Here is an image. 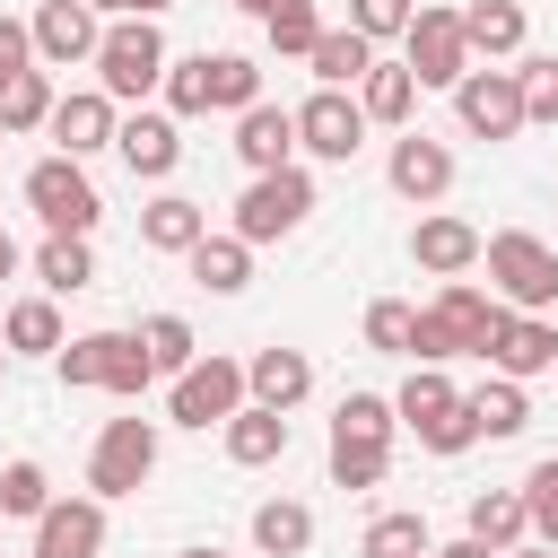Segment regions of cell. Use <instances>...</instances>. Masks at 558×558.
<instances>
[{"label":"cell","mask_w":558,"mask_h":558,"mask_svg":"<svg viewBox=\"0 0 558 558\" xmlns=\"http://www.w3.org/2000/svg\"><path fill=\"white\" fill-rule=\"evenodd\" d=\"M445 410H462V392L445 384V366H418V375H410V384L392 392V418H410V436H427V427H436Z\"/></svg>","instance_id":"obj_30"},{"label":"cell","mask_w":558,"mask_h":558,"mask_svg":"<svg viewBox=\"0 0 558 558\" xmlns=\"http://www.w3.org/2000/svg\"><path fill=\"white\" fill-rule=\"evenodd\" d=\"M427 558H497V549H480V541L462 532V541H445V549H427Z\"/></svg>","instance_id":"obj_48"},{"label":"cell","mask_w":558,"mask_h":558,"mask_svg":"<svg viewBox=\"0 0 558 558\" xmlns=\"http://www.w3.org/2000/svg\"><path fill=\"white\" fill-rule=\"evenodd\" d=\"M506 558H558V549H541V541H523V549H506Z\"/></svg>","instance_id":"obj_51"},{"label":"cell","mask_w":558,"mask_h":558,"mask_svg":"<svg viewBox=\"0 0 558 558\" xmlns=\"http://www.w3.org/2000/svg\"><path fill=\"white\" fill-rule=\"evenodd\" d=\"M279 453H288V418H279V410H262V401H244V410L227 418V462L262 471V462H279Z\"/></svg>","instance_id":"obj_23"},{"label":"cell","mask_w":558,"mask_h":558,"mask_svg":"<svg viewBox=\"0 0 558 558\" xmlns=\"http://www.w3.org/2000/svg\"><path fill=\"white\" fill-rule=\"evenodd\" d=\"M26 201H35V218H44L52 235H87V227L105 218V201H96V183H87L78 157H44V166L26 174Z\"/></svg>","instance_id":"obj_5"},{"label":"cell","mask_w":558,"mask_h":558,"mask_svg":"<svg viewBox=\"0 0 558 558\" xmlns=\"http://www.w3.org/2000/svg\"><path fill=\"white\" fill-rule=\"evenodd\" d=\"M0 375H9V349H0Z\"/></svg>","instance_id":"obj_55"},{"label":"cell","mask_w":558,"mask_h":558,"mask_svg":"<svg viewBox=\"0 0 558 558\" xmlns=\"http://www.w3.org/2000/svg\"><path fill=\"white\" fill-rule=\"evenodd\" d=\"M514 87H523V122H558V52H532Z\"/></svg>","instance_id":"obj_41"},{"label":"cell","mask_w":558,"mask_h":558,"mask_svg":"<svg viewBox=\"0 0 558 558\" xmlns=\"http://www.w3.org/2000/svg\"><path fill=\"white\" fill-rule=\"evenodd\" d=\"M471 541H480V549H497V558H506V549H523V541H532L523 488H480V497H471Z\"/></svg>","instance_id":"obj_22"},{"label":"cell","mask_w":558,"mask_h":558,"mask_svg":"<svg viewBox=\"0 0 558 558\" xmlns=\"http://www.w3.org/2000/svg\"><path fill=\"white\" fill-rule=\"evenodd\" d=\"M183 558H227V549H183Z\"/></svg>","instance_id":"obj_54"},{"label":"cell","mask_w":558,"mask_h":558,"mask_svg":"<svg viewBox=\"0 0 558 558\" xmlns=\"http://www.w3.org/2000/svg\"><path fill=\"white\" fill-rule=\"evenodd\" d=\"M262 26H270V52H296V61L323 44V17H314V0H270V17H262Z\"/></svg>","instance_id":"obj_38"},{"label":"cell","mask_w":558,"mask_h":558,"mask_svg":"<svg viewBox=\"0 0 558 558\" xmlns=\"http://www.w3.org/2000/svg\"><path fill=\"white\" fill-rule=\"evenodd\" d=\"M157 471V418H113L87 453V488L96 497H140V480Z\"/></svg>","instance_id":"obj_7"},{"label":"cell","mask_w":558,"mask_h":558,"mask_svg":"<svg viewBox=\"0 0 558 558\" xmlns=\"http://www.w3.org/2000/svg\"><path fill=\"white\" fill-rule=\"evenodd\" d=\"M35 122H52V78L44 70H17L0 87V131H35Z\"/></svg>","instance_id":"obj_36"},{"label":"cell","mask_w":558,"mask_h":558,"mask_svg":"<svg viewBox=\"0 0 558 558\" xmlns=\"http://www.w3.org/2000/svg\"><path fill=\"white\" fill-rule=\"evenodd\" d=\"M235 9H253V17H270V0H235Z\"/></svg>","instance_id":"obj_53"},{"label":"cell","mask_w":558,"mask_h":558,"mask_svg":"<svg viewBox=\"0 0 558 558\" xmlns=\"http://www.w3.org/2000/svg\"><path fill=\"white\" fill-rule=\"evenodd\" d=\"M0 349L61 357V314H52V296H17V305H9V323H0Z\"/></svg>","instance_id":"obj_29"},{"label":"cell","mask_w":558,"mask_h":558,"mask_svg":"<svg viewBox=\"0 0 558 558\" xmlns=\"http://www.w3.org/2000/svg\"><path fill=\"white\" fill-rule=\"evenodd\" d=\"M35 279H44L52 296H78V288H96V253H87V235H44V253H35Z\"/></svg>","instance_id":"obj_28"},{"label":"cell","mask_w":558,"mask_h":558,"mask_svg":"<svg viewBox=\"0 0 558 558\" xmlns=\"http://www.w3.org/2000/svg\"><path fill=\"white\" fill-rule=\"evenodd\" d=\"M305 392H314V357H305V349H253V357H244V401H262V410L288 418Z\"/></svg>","instance_id":"obj_15"},{"label":"cell","mask_w":558,"mask_h":558,"mask_svg":"<svg viewBox=\"0 0 558 558\" xmlns=\"http://www.w3.org/2000/svg\"><path fill=\"white\" fill-rule=\"evenodd\" d=\"M148 375H157V366H148L140 331H78V340H61V384H105V392L140 401Z\"/></svg>","instance_id":"obj_2"},{"label":"cell","mask_w":558,"mask_h":558,"mask_svg":"<svg viewBox=\"0 0 558 558\" xmlns=\"http://www.w3.org/2000/svg\"><path fill=\"white\" fill-rule=\"evenodd\" d=\"M113 148H122V166L131 174H174V157H183V131H174V113H131V122H113Z\"/></svg>","instance_id":"obj_20"},{"label":"cell","mask_w":558,"mask_h":558,"mask_svg":"<svg viewBox=\"0 0 558 558\" xmlns=\"http://www.w3.org/2000/svg\"><path fill=\"white\" fill-rule=\"evenodd\" d=\"M384 174H392V192H401V201H436V192L453 183V148H445V140H427V131H401Z\"/></svg>","instance_id":"obj_18"},{"label":"cell","mask_w":558,"mask_h":558,"mask_svg":"<svg viewBox=\"0 0 558 558\" xmlns=\"http://www.w3.org/2000/svg\"><path fill=\"white\" fill-rule=\"evenodd\" d=\"M410 262H418V270H436V279H462V270L480 262V227L436 209V218H418V227H410Z\"/></svg>","instance_id":"obj_19"},{"label":"cell","mask_w":558,"mask_h":558,"mask_svg":"<svg viewBox=\"0 0 558 558\" xmlns=\"http://www.w3.org/2000/svg\"><path fill=\"white\" fill-rule=\"evenodd\" d=\"M497 314H506V305H497V296H480L471 279H445V296L427 305V323L445 331V349H453V357H480V349H488V331H497Z\"/></svg>","instance_id":"obj_14"},{"label":"cell","mask_w":558,"mask_h":558,"mask_svg":"<svg viewBox=\"0 0 558 558\" xmlns=\"http://www.w3.org/2000/svg\"><path fill=\"white\" fill-rule=\"evenodd\" d=\"M410 105H418V78H410L401 61H375V70L357 78V113H366V122H410Z\"/></svg>","instance_id":"obj_27"},{"label":"cell","mask_w":558,"mask_h":558,"mask_svg":"<svg viewBox=\"0 0 558 558\" xmlns=\"http://www.w3.org/2000/svg\"><path fill=\"white\" fill-rule=\"evenodd\" d=\"M305 209H314V174H305V166L253 174V183H244V201H235V235H244V244H279V235H296V227H305Z\"/></svg>","instance_id":"obj_4"},{"label":"cell","mask_w":558,"mask_h":558,"mask_svg":"<svg viewBox=\"0 0 558 558\" xmlns=\"http://www.w3.org/2000/svg\"><path fill=\"white\" fill-rule=\"evenodd\" d=\"M296 148L349 166V157L366 148V113H357V96H349V87H314V96L296 105Z\"/></svg>","instance_id":"obj_9"},{"label":"cell","mask_w":558,"mask_h":558,"mask_svg":"<svg viewBox=\"0 0 558 558\" xmlns=\"http://www.w3.org/2000/svg\"><path fill=\"white\" fill-rule=\"evenodd\" d=\"M157 9H174V0H131V17H157Z\"/></svg>","instance_id":"obj_49"},{"label":"cell","mask_w":558,"mask_h":558,"mask_svg":"<svg viewBox=\"0 0 558 558\" xmlns=\"http://www.w3.org/2000/svg\"><path fill=\"white\" fill-rule=\"evenodd\" d=\"M52 140H61V157H96V148H113V96H105V87L52 96Z\"/></svg>","instance_id":"obj_17"},{"label":"cell","mask_w":558,"mask_h":558,"mask_svg":"<svg viewBox=\"0 0 558 558\" xmlns=\"http://www.w3.org/2000/svg\"><path fill=\"white\" fill-rule=\"evenodd\" d=\"M410 323H418V305H401V296H375V305H366V349H392V357H410Z\"/></svg>","instance_id":"obj_42"},{"label":"cell","mask_w":558,"mask_h":558,"mask_svg":"<svg viewBox=\"0 0 558 558\" xmlns=\"http://www.w3.org/2000/svg\"><path fill=\"white\" fill-rule=\"evenodd\" d=\"M480 262H488V288L506 296V314H549L558 305V253L523 227L506 235H480Z\"/></svg>","instance_id":"obj_1"},{"label":"cell","mask_w":558,"mask_h":558,"mask_svg":"<svg viewBox=\"0 0 558 558\" xmlns=\"http://www.w3.org/2000/svg\"><path fill=\"white\" fill-rule=\"evenodd\" d=\"M183 262H192V279H201L209 296H235V288L253 279V244H244V235H201Z\"/></svg>","instance_id":"obj_25"},{"label":"cell","mask_w":558,"mask_h":558,"mask_svg":"<svg viewBox=\"0 0 558 558\" xmlns=\"http://www.w3.org/2000/svg\"><path fill=\"white\" fill-rule=\"evenodd\" d=\"M87 9H113V17H131V0H87Z\"/></svg>","instance_id":"obj_52"},{"label":"cell","mask_w":558,"mask_h":558,"mask_svg":"<svg viewBox=\"0 0 558 558\" xmlns=\"http://www.w3.org/2000/svg\"><path fill=\"white\" fill-rule=\"evenodd\" d=\"M17 70H35V35H26V17H0V87Z\"/></svg>","instance_id":"obj_47"},{"label":"cell","mask_w":558,"mask_h":558,"mask_svg":"<svg viewBox=\"0 0 558 558\" xmlns=\"http://www.w3.org/2000/svg\"><path fill=\"white\" fill-rule=\"evenodd\" d=\"M427 549H436L427 514H375L366 541H357V558H427Z\"/></svg>","instance_id":"obj_33"},{"label":"cell","mask_w":558,"mask_h":558,"mask_svg":"<svg viewBox=\"0 0 558 558\" xmlns=\"http://www.w3.org/2000/svg\"><path fill=\"white\" fill-rule=\"evenodd\" d=\"M523 514H532V541L558 549V453L532 462V480H523Z\"/></svg>","instance_id":"obj_40"},{"label":"cell","mask_w":558,"mask_h":558,"mask_svg":"<svg viewBox=\"0 0 558 558\" xmlns=\"http://www.w3.org/2000/svg\"><path fill=\"white\" fill-rule=\"evenodd\" d=\"M410 78L418 87H462V70H471V44H462V9H410Z\"/></svg>","instance_id":"obj_8"},{"label":"cell","mask_w":558,"mask_h":558,"mask_svg":"<svg viewBox=\"0 0 558 558\" xmlns=\"http://www.w3.org/2000/svg\"><path fill=\"white\" fill-rule=\"evenodd\" d=\"M209 105H227V113L262 105V70H253L244 52H209Z\"/></svg>","instance_id":"obj_37"},{"label":"cell","mask_w":558,"mask_h":558,"mask_svg":"<svg viewBox=\"0 0 558 558\" xmlns=\"http://www.w3.org/2000/svg\"><path fill=\"white\" fill-rule=\"evenodd\" d=\"M305 61H314V78H323V87H349V78H366V70H375V44H366V35H349V26H323V44H314Z\"/></svg>","instance_id":"obj_31"},{"label":"cell","mask_w":558,"mask_h":558,"mask_svg":"<svg viewBox=\"0 0 558 558\" xmlns=\"http://www.w3.org/2000/svg\"><path fill=\"white\" fill-rule=\"evenodd\" d=\"M453 113H462L471 140H514V131H523V87H514V70H462Z\"/></svg>","instance_id":"obj_10"},{"label":"cell","mask_w":558,"mask_h":558,"mask_svg":"<svg viewBox=\"0 0 558 558\" xmlns=\"http://www.w3.org/2000/svg\"><path fill=\"white\" fill-rule=\"evenodd\" d=\"M462 401H471V427H480V436H523V418H532V410H523V384H506V375H488V384L462 392Z\"/></svg>","instance_id":"obj_32"},{"label":"cell","mask_w":558,"mask_h":558,"mask_svg":"<svg viewBox=\"0 0 558 558\" xmlns=\"http://www.w3.org/2000/svg\"><path fill=\"white\" fill-rule=\"evenodd\" d=\"M9 270H17V244H9V235H0V279H9Z\"/></svg>","instance_id":"obj_50"},{"label":"cell","mask_w":558,"mask_h":558,"mask_svg":"<svg viewBox=\"0 0 558 558\" xmlns=\"http://www.w3.org/2000/svg\"><path fill=\"white\" fill-rule=\"evenodd\" d=\"M349 35H366V44L410 35V0H349Z\"/></svg>","instance_id":"obj_45"},{"label":"cell","mask_w":558,"mask_h":558,"mask_svg":"<svg viewBox=\"0 0 558 558\" xmlns=\"http://www.w3.org/2000/svg\"><path fill=\"white\" fill-rule=\"evenodd\" d=\"M26 35H35V52L44 61H96V44H105V26H96V9L87 0H44L35 17H26Z\"/></svg>","instance_id":"obj_13"},{"label":"cell","mask_w":558,"mask_h":558,"mask_svg":"<svg viewBox=\"0 0 558 558\" xmlns=\"http://www.w3.org/2000/svg\"><path fill=\"white\" fill-rule=\"evenodd\" d=\"M384 462H392V445H340L331 436V488H375Z\"/></svg>","instance_id":"obj_43"},{"label":"cell","mask_w":558,"mask_h":558,"mask_svg":"<svg viewBox=\"0 0 558 558\" xmlns=\"http://www.w3.org/2000/svg\"><path fill=\"white\" fill-rule=\"evenodd\" d=\"M331 436H340V445H392V401H384V392H349V401L331 410Z\"/></svg>","instance_id":"obj_35"},{"label":"cell","mask_w":558,"mask_h":558,"mask_svg":"<svg viewBox=\"0 0 558 558\" xmlns=\"http://www.w3.org/2000/svg\"><path fill=\"white\" fill-rule=\"evenodd\" d=\"M166 410H174V427H227V418L244 410V366H235V357H192V366L174 375Z\"/></svg>","instance_id":"obj_6"},{"label":"cell","mask_w":558,"mask_h":558,"mask_svg":"<svg viewBox=\"0 0 558 558\" xmlns=\"http://www.w3.org/2000/svg\"><path fill=\"white\" fill-rule=\"evenodd\" d=\"M44 506H52L44 462H9V471H0V514H44Z\"/></svg>","instance_id":"obj_44"},{"label":"cell","mask_w":558,"mask_h":558,"mask_svg":"<svg viewBox=\"0 0 558 558\" xmlns=\"http://www.w3.org/2000/svg\"><path fill=\"white\" fill-rule=\"evenodd\" d=\"M462 44L488 52V61L523 52V9H514V0H471V9H462Z\"/></svg>","instance_id":"obj_26"},{"label":"cell","mask_w":558,"mask_h":558,"mask_svg":"<svg viewBox=\"0 0 558 558\" xmlns=\"http://www.w3.org/2000/svg\"><path fill=\"white\" fill-rule=\"evenodd\" d=\"M253 549H262V558H305V549H314V506H296V497L253 506Z\"/></svg>","instance_id":"obj_24"},{"label":"cell","mask_w":558,"mask_h":558,"mask_svg":"<svg viewBox=\"0 0 558 558\" xmlns=\"http://www.w3.org/2000/svg\"><path fill=\"white\" fill-rule=\"evenodd\" d=\"M157 78H166V35H157V17L105 26V44H96V87L122 105V96H148Z\"/></svg>","instance_id":"obj_3"},{"label":"cell","mask_w":558,"mask_h":558,"mask_svg":"<svg viewBox=\"0 0 558 558\" xmlns=\"http://www.w3.org/2000/svg\"><path fill=\"white\" fill-rule=\"evenodd\" d=\"M166 113L183 122V113H209V52H192V61H166Z\"/></svg>","instance_id":"obj_39"},{"label":"cell","mask_w":558,"mask_h":558,"mask_svg":"<svg viewBox=\"0 0 558 558\" xmlns=\"http://www.w3.org/2000/svg\"><path fill=\"white\" fill-rule=\"evenodd\" d=\"M418 445H427V453H462V445H480V427H471V401H462V410H445V418H436Z\"/></svg>","instance_id":"obj_46"},{"label":"cell","mask_w":558,"mask_h":558,"mask_svg":"<svg viewBox=\"0 0 558 558\" xmlns=\"http://www.w3.org/2000/svg\"><path fill=\"white\" fill-rule=\"evenodd\" d=\"M235 157H244L253 174L296 166V113H288V105H244V113H235Z\"/></svg>","instance_id":"obj_16"},{"label":"cell","mask_w":558,"mask_h":558,"mask_svg":"<svg viewBox=\"0 0 558 558\" xmlns=\"http://www.w3.org/2000/svg\"><path fill=\"white\" fill-rule=\"evenodd\" d=\"M480 357H488L506 384H532V375L558 366V323H541V314H497V331H488Z\"/></svg>","instance_id":"obj_11"},{"label":"cell","mask_w":558,"mask_h":558,"mask_svg":"<svg viewBox=\"0 0 558 558\" xmlns=\"http://www.w3.org/2000/svg\"><path fill=\"white\" fill-rule=\"evenodd\" d=\"M35 558H105V497H52L35 514Z\"/></svg>","instance_id":"obj_12"},{"label":"cell","mask_w":558,"mask_h":558,"mask_svg":"<svg viewBox=\"0 0 558 558\" xmlns=\"http://www.w3.org/2000/svg\"><path fill=\"white\" fill-rule=\"evenodd\" d=\"M201 235H209V209L183 201V192H157V201L140 209V244H148V253H192Z\"/></svg>","instance_id":"obj_21"},{"label":"cell","mask_w":558,"mask_h":558,"mask_svg":"<svg viewBox=\"0 0 558 558\" xmlns=\"http://www.w3.org/2000/svg\"><path fill=\"white\" fill-rule=\"evenodd\" d=\"M140 349H148V366H157V375H183V366L201 357V340H192V323H183V314H148V323H140Z\"/></svg>","instance_id":"obj_34"}]
</instances>
